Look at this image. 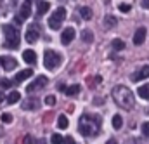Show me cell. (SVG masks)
I'll use <instances>...</instances> for the list:
<instances>
[{
	"label": "cell",
	"instance_id": "obj_1",
	"mask_svg": "<svg viewBox=\"0 0 149 144\" xmlns=\"http://www.w3.org/2000/svg\"><path fill=\"white\" fill-rule=\"evenodd\" d=\"M78 130L81 132V136L92 137L95 134H99L101 130V116L97 115H81L80 116V123H78Z\"/></svg>",
	"mask_w": 149,
	"mask_h": 144
},
{
	"label": "cell",
	"instance_id": "obj_2",
	"mask_svg": "<svg viewBox=\"0 0 149 144\" xmlns=\"http://www.w3.org/2000/svg\"><path fill=\"white\" fill-rule=\"evenodd\" d=\"M113 99L114 103L123 109H132L135 106V97L132 94V90L125 85H116L113 89Z\"/></svg>",
	"mask_w": 149,
	"mask_h": 144
},
{
	"label": "cell",
	"instance_id": "obj_3",
	"mask_svg": "<svg viewBox=\"0 0 149 144\" xmlns=\"http://www.w3.org/2000/svg\"><path fill=\"white\" fill-rule=\"evenodd\" d=\"M3 35H5V45L16 49L19 45V30L12 24H3Z\"/></svg>",
	"mask_w": 149,
	"mask_h": 144
},
{
	"label": "cell",
	"instance_id": "obj_4",
	"mask_svg": "<svg viewBox=\"0 0 149 144\" xmlns=\"http://www.w3.org/2000/svg\"><path fill=\"white\" fill-rule=\"evenodd\" d=\"M61 61H63V57L56 52V50H45L43 52V64H45V68L47 70H56V68H59L61 66Z\"/></svg>",
	"mask_w": 149,
	"mask_h": 144
},
{
	"label": "cell",
	"instance_id": "obj_5",
	"mask_svg": "<svg viewBox=\"0 0 149 144\" xmlns=\"http://www.w3.org/2000/svg\"><path fill=\"white\" fill-rule=\"evenodd\" d=\"M64 17H66V9H64V7L56 9L54 14L49 17V28H50V30H59V28H61V23L64 21Z\"/></svg>",
	"mask_w": 149,
	"mask_h": 144
},
{
	"label": "cell",
	"instance_id": "obj_6",
	"mask_svg": "<svg viewBox=\"0 0 149 144\" xmlns=\"http://www.w3.org/2000/svg\"><path fill=\"white\" fill-rule=\"evenodd\" d=\"M45 85H47V76H43V75H42V76H38L37 80H33V82L26 87V92H28V94L37 92V90H40V89H43Z\"/></svg>",
	"mask_w": 149,
	"mask_h": 144
},
{
	"label": "cell",
	"instance_id": "obj_7",
	"mask_svg": "<svg viewBox=\"0 0 149 144\" xmlns=\"http://www.w3.org/2000/svg\"><path fill=\"white\" fill-rule=\"evenodd\" d=\"M0 64L3 66V70H5V71H12V70H14V68L17 66L16 59H14V57H7V56L0 57Z\"/></svg>",
	"mask_w": 149,
	"mask_h": 144
},
{
	"label": "cell",
	"instance_id": "obj_8",
	"mask_svg": "<svg viewBox=\"0 0 149 144\" xmlns=\"http://www.w3.org/2000/svg\"><path fill=\"white\" fill-rule=\"evenodd\" d=\"M74 38V30L73 28H66L64 31H63V35H61V43L63 45H68V43H71Z\"/></svg>",
	"mask_w": 149,
	"mask_h": 144
},
{
	"label": "cell",
	"instance_id": "obj_9",
	"mask_svg": "<svg viewBox=\"0 0 149 144\" xmlns=\"http://www.w3.org/2000/svg\"><path fill=\"white\" fill-rule=\"evenodd\" d=\"M146 35H148V30H146L144 26L139 28V30L135 31V35H134V43H135V45H142L144 40H146Z\"/></svg>",
	"mask_w": 149,
	"mask_h": 144
},
{
	"label": "cell",
	"instance_id": "obj_10",
	"mask_svg": "<svg viewBox=\"0 0 149 144\" xmlns=\"http://www.w3.org/2000/svg\"><path fill=\"white\" fill-rule=\"evenodd\" d=\"M31 16V5H30V0L28 2H24L23 5H21V10H19V19L21 21H24V19H28Z\"/></svg>",
	"mask_w": 149,
	"mask_h": 144
},
{
	"label": "cell",
	"instance_id": "obj_11",
	"mask_svg": "<svg viewBox=\"0 0 149 144\" xmlns=\"http://www.w3.org/2000/svg\"><path fill=\"white\" fill-rule=\"evenodd\" d=\"M144 78H149V66H142L137 73L132 75V80L134 82H139V80H144Z\"/></svg>",
	"mask_w": 149,
	"mask_h": 144
},
{
	"label": "cell",
	"instance_id": "obj_12",
	"mask_svg": "<svg viewBox=\"0 0 149 144\" xmlns=\"http://www.w3.org/2000/svg\"><path fill=\"white\" fill-rule=\"evenodd\" d=\"M23 59H24V63H28V64H35V63H37V54H35V50H31V49L24 50V52H23Z\"/></svg>",
	"mask_w": 149,
	"mask_h": 144
},
{
	"label": "cell",
	"instance_id": "obj_13",
	"mask_svg": "<svg viewBox=\"0 0 149 144\" xmlns=\"http://www.w3.org/2000/svg\"><path fill=\"white\" fill-rule=\"evenodd\" d=\"M31 75H33V71H31L30 68H28V70H23V71H19L17 75H16V76H14V82H16V83H21L23 80H26V78H30Z\"/></svg>",
	"mask_w": 149,
	"mask_h": 144
},
{
	"label": "cell",
	"instance_id": "obj_14",
	"mask_svg": "<svg viewBox=\"0 0 149 144\" xmlns=\"http://www.w3.org/2000/svg\"><path fill=\"white\" fill-rule=\"evenodd\" d=\"M38 106H40V103H38L37 99H26L24 101V104H23V109H37Z\"/></svg>",
	"mask_w": 149,
	"mask_h": 144
},
{
	"label": "cell",
	"instance_id": "obj_15",
	"mask_svg": "<svg viewBox=\"0 0 149 144\" xmlns=\"http://www.w3.org/2000/svg\"><path fill=\"white\" fill-rule=\"evenodd\" d=\"M78 10H80V16H81L83 19H87V21L92 19V9H90V7H80Z\"/></svg>",
	"mask_w": 149,
	"mask_h": 144
},
{
	"label": "cell",
	"instance_id": "obj_16",
	"mask_svg": "<svg viewBox=\"0 0 149 144\" xmlns=\"http://www.w3.org/2000/svg\"><path fill=\"white\" fill-rule=\"evenodd\" d=\"M19 99H21V94H19L17 90H12V92L7 96V103H9V104H14V103H17Z\"/></svg>",
	"mask_w": 149,
	"mask_h": 144
},
{
	"label": "cell",
	"instance_id": "obj_17",
	"mask_svg": "<svg viewBox=\"0 0 149 144\" xmlns=\"http://www.w3.org/2000/svg\"><path fill=\"white\" fill-rule=\"evenodd\" d=\"M37 12L42 16V14H45L49 9H50V5H49V2H45V0H42V2H38V5H37Z\"/></svg>",
	"mask_w": 149,
	"mask_h": 144
},
{
	"label": "cell",
	"instance_id": "obj_18",
	"mask_svg": "<svg viewBox=\"0 0 149 144\" xmlns=\"http://www.w3.org/2000/svg\"><path fill=\"white\" fill-rule=\"evenodd\" d=\"M137 94H139V96H141L142 99H146V101H149V83H148V85H142V87H139Z\"/></svg>",
	"mask_w": 149,
	"mask_h": 144
},
{
	"label": "cell",
	"instance_id": "obj_19",
	"mask_svg": "<svg viewBox=\"0 0 149 144\" xmlns=\"http://www.w3.org/2000/svg\"><path fill=\"white\" fill-rule=\"evenodd\" d=\"M38 38V33L35 31V30H30V31H26V42L28 43H35Z\"/></svg>",
	"mask_w": 149,
	"mask_h": 144
},
{
	"label": "cell",
	"instance_id": "obj_20",
	"mask_svg": "<svg viewBox=\"0 0 149 144\" xmlns=\"http://www.w3.org/2000/svg\"><path fill=\"white\" fill-rule=\"evenodd\" d=\"M68 123H70V122H68V118H66L64 115H61V116L57 118V127H59L61 130H64V129H68Z\"/></svg>",
	"mask_w": 149,
	"mask_h": 144
},
{
	"label": "cell",
	"instance_id": "obj_21",
	"mask_svg": "<svg viewBox=\"0 0 149 144\" xmlns=\"http://www.w3.org/2000/svg\"><path fill=\"white\" fill-rule=\"evenodd\" d=\"M111 45H113L114 50H123V49H125V42L120 40V38H114V40L111 42Z\"/></svg>",
	"mask_w": 149,
	"mask_h": 144
},
{
	"label": "cell",
	"instance_id": "obj_22",
	"mask_svg": "<svg viewBox=\"0 0 149 144\" xmlns=\"http://www.w3.org/2000/svg\"><path fill=\"white\" fill-rule=\"evenodd\" d=\"M121 125H123V120H121V116H120V115H114V116H113V129L120 130V129H121Z\"/></svg>",
	"mask_w": 149,
	"mask_h": 144
},
{
	"label": "cell",
	"instance_id": "obj_23",
	"mask_svg": "<svg viewBox=\"0 0 149 144\" xmlns=\"http://www.w3.org/2000/svg\"><path fill=\"white\" fill-rule=\"evenodd\" d=\"M116 23H118L116 17H113V16H106V17H104V26H106V28H113Z\"/></svg>",
	"mask_w": 149,
	"mask_h": 144
},
{
	"label": "cell",
	"instance_id": "obj_24",
	"mask_svg": "<svg viewBox=\"0 0 149 144\" xmlns=\"http://www.w3.org/2000/svg\"><path fill=\"white\" fill-rule=\"evenodd\" d=\"M81 38H83V42L90 43V42L94 40V35H92V31H88V30H83V31H81Z\"/></svg>",
	"mask_w": 149,
	"mask_h": 144
},
{
	"label": "cell",
	"instance_id": "obj_25",
	"mask_svg": "<svg viewBox=\"0 0 149 144\" xmlns=\"http://www.w3.org/2000/svg\"><path fill=\"white\" fill-rule=\"evenodd\" d=\"M80 92V85H71L66 89V96H76Z\"/></svg>",
	"mask_w": 149,
	"mask_h": 144
},
{
	"label": "cell",
	"instance_id": "obj_26",
	"mask_svg": "<svg viewBox=\"0 0 149 144\" xmlns=\"http://www.w3.org/2000/svg\"><path fill=\"white\" fill-rule=\"evenodd\" d=\"M10 85H12V80H9V78H2L0 80V87L2 89H9Z\"/></svg>",
	"mask_w": 149,
	"mask_h": 144
},
{
	"label": "cell",
	"instance_id": "obj_27",
	"mask_svg": "<svg viewBox=\"0 0 149 144\" xmlns=\"http://www.w3.org/2000/svg\"><path fill=\"white\" fill-rule=\"evenodd\" d=\"M63 136H59V134H54L52 136V144H63Z\"/></svg>",
	"mask_w": 149,
	"mask_h": 144
},
{
	"label": "cell",
	"instance_id": "obj_28",
	"mask_svg": "<svg viewBox=\"0 0 149 144\" xmlns=\"http://www.w3.org/2000/svg\"><path fill=\"white\" fill-rule=\"evenodd\" d=\"M45 104H47V106H54V104H56V97H54V96H47V97H45Z\"/></svg>",
	"mask_w": 149,
	"mask_h": 144
},
{
	"label": "cell",
	"instance_id": "obj_29",
	"mask_svg": "<svg viewBox=\"0 0 149 144\" xmlns=\"http://www.w3.org/2000/svg\"><path fill=\"white\" fill-rule=\"evenodd\" d=\"M2 122H5V123H10V122H12V115H9V113H3V115H2Z\"/></svg>",
	"mask_w": 149,
	"mask_h": 144
},
{
	"label": "cell",
	"instance_id": "obj_30",
	"mask_svg": "<svg viewBox=\"0 0 149 144\" xmlns=\"http://www.w3.org/2000/svg\"><path fill=\"white\" fill-rule=\"evenodd\" d=\"M142 134H144V136H149V122H144V125H142Z\"/></svg>",
	"mask_w": 149,
	"mask_h": 144
},
{
	"label": "cell",
	"instance_id": "obj_31",
	"mask_svg": "<svg viewBox=\"0 0 149 144\" xmlns=\"http://www.w3.org/2000/svg\"><path fill=\"white\" fill-rule=\"evenodd\" d=\"M120 10L121 12H128L130 10V5L128 3H120Z\"/></svg>",
	"mask_w": 149,
	"mask_h": 144
},
{
	"label": "cell",
	"instance_id": "obj_32",
	"mask_svg": "<svg viewBox=\"0 0 149 144\" xmlns=\"http://www.w3.org/2000/svg\"><path fill=\"white\" fill-rule=\"evenodd\" d=\"M63 144H76V143H74V139L71 137V136H68V137H64Z\"/></svg>",
	"mask_w": 149,
	"mask_h": 144
},
{
	"label": "cell",
	"instance_id": "obj_33",
	"mask_svg": "<svg viewBox=\"0 0 149 144\" xmlns=\"http://www.w3.org/2000/svg\"><path fill=\"white\" fill-rule=\"evenodd\" d=\"M141 5H142L144 9H149V0H142V2H141Z\"/></svg>",
	"mask_w": 149,
	"mask_h": 144
},
{
	"label": "cell",
	"instance_id": "obj_34",
	"mask_svg": "<svg viewBox=\"0 0 149 144\" xmlns=\"http://www.w3.org/2000/svg\"><path fill=\"white\" fill-rule=\"evenodd\" d=\"M31 143H33V139H31L30 136H26V137H24V144H31Z\"/></svg>",
	"mask_w": 149,
	"mask_h": 144
},
{
	"label": "cell",
	"instance_id": "obj_35",
	"mask_svg": "<svg viewBox=\"0 0 149 144\" xmlns=\"http://www.w3.org/2000/svg\"><path fill=\"white\" fill-rule=\"evenodd\" d=\"M106 144H118V143H116L114 139H109V141H108V143H106Z\"/></svg>",
	"mask_w": 149,
	"mask_h": 144
},
{
	"label": "cell",
	"instance_id": "obj_36",
	"mask_svg": "<svg viewBox=\"0 0 149 144\" xmlns=\"http://www.w3.org/2000/svg\"><path fill=\"white\" fill-rule=\"evenodd\" d=\"M2 101H3V94H0V103H2Z\"/></svg>",
	"mask_w": 149,
	"mask_h": 144
}]
</instances>
